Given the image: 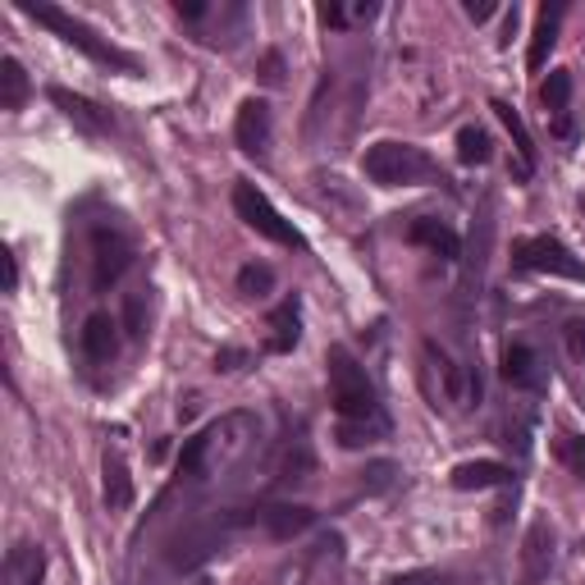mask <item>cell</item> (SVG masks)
Listing matches in <instances>:
<instances>
[{"instance_id": "cell-1", "label": "cell", "mask_w": 585, "mask_h": 585, "mask_svg": "<svg viewBox=\"0 0 585 585\" xmlns=\"http://www.w3.org/2000/svg\"><path fill=\"white\" fill-rule=\"evenodd\" d=\"M330 399H334V412H339V425H366V421H384L380 412V399H375V384L366 375V366L347 353V347H330Z\"/></svg>"}, {"instance_id": "cell-2", "label": "cell", "mask_w": 585, "mask_h": 585, "mask_svg": "<svg viewBox=\"0 0 585 585\" xmlns=\"http://www.w3.org/2000/svg\"><path fill=\"white\" fill-rule=\"evenodd\" d=\"M19 10L32 19V23H42V28H51L60 42H69V47H78L88 60H97V64H114V69H138V60L133 56H124L120 47H110L105 37H97L83 19H73V14H64L60 6H47V0H19Z\"/></svg>"}, {"instance_id": "cell-3", "label": "cell", "mask_w": 585, "mask_h": 585, "mask_svg": "<svg viewBox=\"0 0 585 585\" xmlns=\"http://www.w3.org/2000/svg\"><path fill=\"white\" fill-rule=\"evenodd\" d=\"M362 174L380 188H407V183H440V165L412 142H375L362 155Z\"/></svg>"}, {"instance_id": "cell-4", "label": "cell", "mask_w": 585, "mask_h": 585, "mask_svg": "<svg viewBox=\"0 0 585 585\" xmlns=\"http://www.w3.org/2000/svg\"><path fill=\"white\" fill-rule=\"evenodd\" d=\"M233 211H239V220L248 229H256L261 239L280 243V248H302V233L275 211V202H270L256 183H233Z\"/></svg>"}, {"instance_id": "cell-5", "label": "cell", "mask_w": 585, "mask_h": 585, "mask_svg": "<svg viewBox=\"0 0 585 585\" xmlns=\"http://www.w3.org/2000/svg\"><path fill=\"white\" fill-rule=\"evenodd\" d=\"M513 265L517 270H535V275H558V280H576L585 284V261L563 248L549 233H535V239H517L513 243Z\"/></svg>"}, {"instance_id": "cell-6", "label": "cell", "mask_w": 585, "mask_h": 585, "mask_svg": "<svg viewBox=\"0 0 585 585\" xmlns=\"http://www.w3.org/2000/svg\"><path fill=\"white\" fill-rule=\"evenodd\" d=\"M133 265V243L120 224H97L92 229V289L105 293L124 280V270Z\"/></svg>"}, {"instance_id": "cell-7", "label": "cell", "mask_w": 585, "mask_h": 585, "mask_svg": "<svg viewBox=\"0 0 585 585\" xmlns=\"http://www.w3.org/2000/svg\"><path fill=\"white\" fill-rule=\"evenodd\" d=\"M120 325H114L105 311H92V316L83 321V330H78V353H83L88 362H110L114 357V347H120V334H114Z\"/></svg>"}, {"instance_id": "cell-8", "label": "cell", "mask_w": 585, "mask_h": 585, "mask_svg": "<svg viewBox=\"0 0 585 585\" xmlns=\"http://www.w3.org/2000/svg\"><path fill=\"white\" fill-rule=\"evenodd\" d=\"M233 138H239V147L248 155H261L265 142H270V105L256 101V97H248L239 105V120H233Z\"/></svg>"}, {"instance_id": "cell-9", "label": "cell", "mask_w": 585, "mask_h": 585, "mask_svg": "<svg viewBox=\"0 0 585 585\" xmlns=\"http://www.w3.org/2000/svg\"><path fill=\"white\" fill-rule=\"evenodd\" d=\"M558 23H563V6H539L535 32H531V47H526L531 73H539L544 64H549V51H554V42H558Z\"/></svg>"}, {"instance_id": "cell-10", "label": "cell", "mask_w": 585, "mask_h": 585, "mask_svg": "<svg viewBox=\"0 0 585 585\" xmlns=\"http://www.w3.org/2000/svg\"><path fill=\"white\" fill-rule=\"evenodd\" d=\"M508 466L494 462V457H481V462H457L453 466V490H498V485H508Z\"/></svg>"}, {"instance_id": "cell-11", "label": "cell", "mask_w": 585, "mask_h": 585, "mask_svg": "<svg viewBox=\"0 0 585 585\" xmlns=\"http://www.w3.org/2000/svg\"><path fill=\"white\" fill-rule=\"evenodd\" d=\"M407 239H412L416 248H431V252H435V256H444V261H457V252H462L457 233H453L444 220H435V215H421V220H412Z\"/></svg>"}, {"instance_id": "cell-12", "label": "cell", "mask_w": 585, "mask_h": 585, "mask_svg": "<svg viewBox=\"0 0 585 585\" xmlns=\"http://www.w3.org/2000/svg\"><path fill=\"white\" fill-rule=\"evenodd\" d=\"M503 380L513 389H539L544 384V371H539V357L531 343H508L503 347Z\"/></svg>"}, {"instance_id": "cell-13", "label": "cell", "mask_w": 585, "mask_h": 585, "mask_svg": "<svg viewBox=\"0 0 585 585\" xmlns=\"http://www.w3.org/2000/svg\"><path fill=\"white\" fill-rule=\"evenodd\" d=\"M539 101H544V110L554 114V129H558V138H572V124H567V105H572V73L567 69H549V78H544V88H539Z\"/></svg>"}, {"instance_id": "cell-14", "label": "cell", "mask_w": 585, "mask_h": 585, "mask_svg": "<svg viewBox=\"0 0 585 585\" xmlns=\"http://www.w3.org/2000/svg\"><path fill=\"white\" fill-rule=\"evenodd\" d=\"M233 522H261L270 535L289 539V535H297V531H306V526H311V513H306V508H289V503H275V508H261V513L233 517Z\"/></svg>"}, {"instance_id": "cell-15", "label": "cell", "mask_w": 585, "mask_h": 585, "mask_svg": "<svg viewBox=\"0 0 585 585\" xmlns=\"http://www.w3.org/2000/svg\"><path fill=\"white\" fill-rule=\"evenodd\" d=\"M297 339H302V311L289 297V302H280L275 311H270V353H293Z\"/></svg>"}, {"instance_id": "cell-16", "label": "cell", "mask_w": 585, "mask_h": 585, "mask_svg": "<svg viewBox=\"0 0 585 585\" xmlns=\"http://www.w3.org/2000/svg\"><path fill=\"white\" fill-rule=\"evenodd\" d=\"M105 503L114 513H124L133 503V481H129V466L120 453H105Z\"/></svg>"}, {"instance_id": "cell-17", "label": "cell", "mask_w": 585, "mask_h": 585, "mask_svg": "<svg viewBox=\"0 0 585 585\" xmlns=\"http://www.w3.org/2000/svg\"><path fill=\"white\" fill-rule=\"evenodd\" d=\"M47 576V554L32 549V544H19L10 549V585H42Z\"/></svg>"}, {"instance_id": "cell-18", "label": "cell", "mask_w": 585, "mask_h": 585, "mask_svg": "<svg viewBox=\"0 0 585 585\" xmlns=\"http://www.w3.org/2000/svg\"><path fill=\"white\" fill-rule=\"evenodd\" d=\"M490 110L503 120V129L513 133V147H517V155H522V174H531V170H535V142H531V133H526V124H522V114H517L508 101H494Z\"/></svg>"}, {"instance_id": "cell-19", "label": "cell", "mask_w": 585, "mask_h": 585, "mask_svg": "<svg viewBox=\"0 0 585 585\" xmlns=\"http://www.w3.org/2000/svg\"><path fill=\"white\" fill-rule=\"evenodd\" d=\"M23 101H28V73H23V64L14 56H6V60H0V105L23 110Z\"/></svg>"}, {"instance_id": "cell-20", "label": "cell", "mask_w": 585, "mask_h": 585, "mask_svg": "<svg viewBox=\"0 0 585 585\" xmlns=\"http://www.w3.org/2000/svg\"><path fill=\"white\" fill-rule=\"evenodd\" d=\"M51 101H56V105H64V114H69V120H73V124H83L88 133H101V129L110 124V120H105V114H101L92 101H83V97H69L64 88H51Z\"/></svg>"}, {"instance_id": "cell-21", "label": "cell", "mask_w": 585, "mask_h": 585, "mask_svg": "<svg viewBox=\"0 0 585 585\" xmlns=\"http://www.w3.org/2000/svg\"><path fill=\"white\" fill-rule=\"evenodd\" d=\"M490 155H494V142H490L485 129H476V124H462L457 129V161L462 165H485Z\"/></svg>"}, {"instance_id": "cell-22", "label": "cell", "mask_w": 585, "mask_h": 585, "mask_svg": "<svg viewBox=\"0 0 585 585\" xmlns=\"http://www.w3.org/2000/svg\"><path fill=\"white\" fill-rule=\"evenodd\" d=\"M270 289H275V270H270L265 261H248V265L239 270V293H248V297H265Z\"/></svg>"}, {"instance_id": "cell-23", "label": "cell", "mask_w": 585, "mask_h": 585, "mask_svg": "<svg viewBox=\"0 0 585 585\" xmlns=\"http://www.w3.org/2000/svg\"><path fill=\"white\" fill-rule=\"evenodd\" d=\"M544 558H549V549H544V526H531L526 535V563H531V581L544 576Z\"/></svg>"}, {"instance_id": "cell-24", "label": "cell", "mask_w": 585, "mask_h": 585, "mask_svg": "<svg viewBox=\"0 0 585 585\" xmlns=\"http://www.w3.org/2000/svg\"><path fill=\"white\" fill-rule=\"evenodd\" d=\"M558 457H563V466H567L572 476H581V481H585V435H576V440H563Z\"/></svg>"}, {"instance_id": "cell-25", "label": "cell", "mask_w": 585, "mask_h": 585, "mask_svg": "<svg viewBox=\"0 0 585 585\" xmlns=\"http://www.w3.org/2000/svg\"><path fill=\"white\" fill-rule=\"evenodd\" d=\"M384 585H444V576L440 572H403V576L384 581Z\"/></svg>"}, {"instance_id": "cell-26", "label": "cell", "mask_w": 585, "mask_h": 585, "mask_svg": "<svg viewBox=\"0 0 585 585\" xmlns=\"http://www.w3.org/2000/svg\"><path fill=\"white\" fill-rule=\"evenodd\" d=\"M563 334H567V347H572V357H576V362H585V321H572V325L563 330Z\"/></svg>"}, {"instance_id": "cell-27", "label": "cell", "mask_w": 585, "mask_h": 585, "mask_svg": "<svg viewBox=\"0 0 585 585\" xmlns=\"http://www.w3.org/2000/svg\"><path fill=\"white\" fill-rule=\"evenodd\" d=\"M239 362H243L239 347H224V353H220V371H239Z\"/></svg>"}, {"instance_id": "cell-28", "label": "cell", "mask_w": 585, "mask_h": 585, "mask_svg": "<svg viewBox=\"0 0 585 585\" xmlns=\"http://www.w3.org/2000/svg\"><path fill=\"white\" fill-rule=\"evenodd\" d=\"M6 289H10V293L19 289V261H14L10 252H6Z\"/></svg>"}, {"instance_id": "cell-29", "label": "cell", "mask_w": 585, "mask_h": 585, "mask_svg": "<svg viewBox=\"0 0 585 585\" xmlns=\"http://www.w3.org/2000/svg\"><path fill=\"white\" fill-rule=\"evenodd\" d=\"M265 83H280V56H265Z\"/></svg>"}, {"instance_id": "cell-30", "label": "cell", "mask_w": 585, "mask_h": 585, "mask_svg": "<svg viewBox=\"0 0 585 585\" xmlns=\"http://www.w3.org/2000/svg\"><path fill=\"white\" fill-rule=\"evenodd\" d=\"M179 14H183V19H202L206 6H198V0H192V6H183V0H179Z\"/></svg>"}]
</instances>
